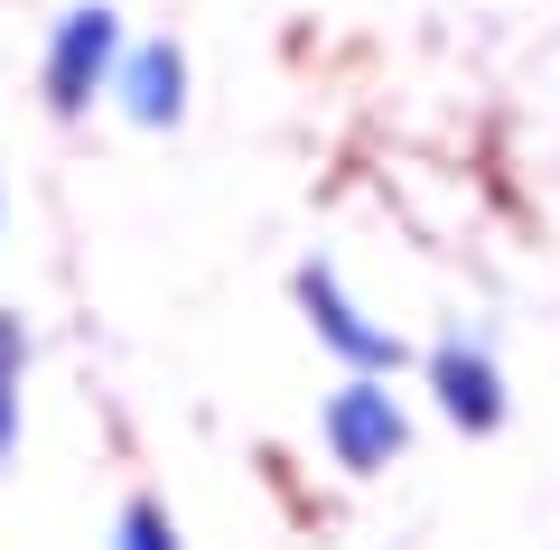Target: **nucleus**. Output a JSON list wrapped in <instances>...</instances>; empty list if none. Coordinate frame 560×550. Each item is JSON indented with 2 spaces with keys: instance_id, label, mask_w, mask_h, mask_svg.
<instances>
[{
  "instance_id": "obj_1",
  "label": "nucleus",
  "mask_w": 560,
  "mask_h": 550,
  "mask_svg": "<svg viewBox=\"0 0 560 550\" xmlns=\"http://www.w3.org/2000/svg\"><path fill=\"white\" fill-rule=\"evenodd\" d=\"M121 66V10L113 0H75L57 28H47V57H38V84H47V113H94L103 84Z\"/></svg>"
},
{
  "instance_id": "obj_5",
  "label": "nucleus",
  "mask_w": 560,
  "mask_h": 550,
  "mask_svg": "<svg viewBox=\"0 0 560 550\" xmlns=\"http://www.w3.org/2000/svg\"><path fill=\"white\" fill-rule=\"evenodd\" d=\"M103 94L121 103V121L168 131V121L187 113V47H178V38H121V66H113Z\"/></svg>"
},
{
  "instance_id": "obj_3",
  "label": "nucleus",
  "mask_w": 560,
  "mask_h": 550,
  "mask_svg": "<svg viewBox=\"0 0 560 550\" xmlns=\"http://www.w3.org/2000/svg\"><path fill=\"white\" fill-rule=\"evenodd\" d=\"M290 299H300V317H308V336H318L327 354H346V364H355V374H401V364H411V346H401L393 327H374V317L355 308V299H346V280H337V261H300V271H290Z\"/></svg>"
},
{
  "instance_id": "obj_6",
  "label": "nucleus",
  "mask_w": 560,
  "mask_h": 550,
  "mask_svg": "<svg viewBox=\"0 0 560 550\" xmlns=\"http://www.w3.org/2000/svg\"><path fill=\"white\" fill-rule=\"evenodd\" d=\"M20 401H28V317L0 308V467L20 457Z\"/></svg>"
},
{
  "instance_id": "obj_2",
  "label": "nucleus",
  "mask_w": 560,
  "mask_h": 550,
  "mask_svg": "<svg viewBox=\"0 0 560 550\" xmlns=\"http://www.w3.org/2000/svg\"><path fill=\"white\" fill-rule=\"evenodd\" d=\"M318 438H327V457H337L346 476H383L401 448H411V411L393 401V383L346 374L337 393L318 401Z\"/></svg>"
},
{
  "instance_id": "obj_7",
  "label": "nucleus",
  "mask_w": 560,
  "mask_h": 550,
  "mask_svg": "<svg viewBox=\"0 0 560 550\" xmlns=\"http://www.w3.org/2000/svg\"><path fill=\"white\" fill-rule=\"evenodd\" d=\"M113 550H178V523H168V504H160V494H131V504H121Z\"/></svg>"
},
{
  "instance_id": "obj_4",
  "label": "nucleus",
  "mask_w": 560,
  "mask_h": 550,
  "mask_svg": "<svg viewBox=\"0 0 560 550\" xmlns=\"http://www.w3.org/2000/svg\"><path fill=\"white\" fill-rule=\"evenodd\" d=\"M430 393H440V411L458 420L467 438H486V430H504V364H495V336L486 327H448L440 346H430Z\"/></svg>"
}]
</instances>
